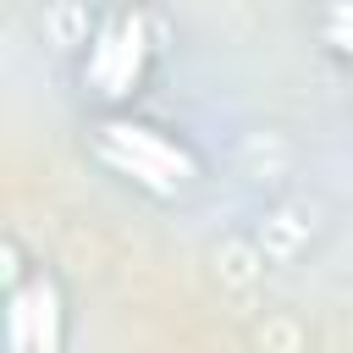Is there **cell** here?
I'll return each instance as SVG.
<instances>
[{"mask_svg": "<svg viewBox=\"0 0 353 353\" xmlns=\"http://www.w3.org/2000/svg\"><path fill=\"white\" fill-rule=\"evenodd\" d=\"M314 33H320L325 55L342 61V66L353 72V0H320V11H314Z\"/></svg>", "mask_w": 353, "mask_h": 353, "instance_id": "cell-4", "label": "cell"}, {"mask_svg": "<svg viewBox=\"0 0 353 353\" xmlns=\"http://www.w3.org/2000/svg\"><path fill=\"white\" fill-rule=\"evenodd\" d=\"M72 298L61 276L39 259L11 254L6 265V353H66Z\"/></svg>", "mask_w": 353, "mask_h": 353, "instance_id": "cell-3", "label": "cell"}, {"mask_svg": "<svg viewBox=\"0 0 353 353\" xmlns=\"http://www.w3.org/2000/svg\"><path fill=\"white\" fill-rule=\"evenodd\" d=\"M88 154H94V165L105 176H116L121 188H132V193H143L154 204H182V199H193L204 188L199 149L182 132H171V127H160V121H149L138 110L94 116L88 121Z\"/></svg>", "mask_w": 353, "mask_h": 353, "instance_id": "cell-1", "label": "cell"}, {"mask_svg": "<svg viewBox=\"0 0 353 353\" xmlns=\"http://www.w3.org/2000/svg\"><path fill=\"white\" fill-rule=\"evenodd\" d=\"M160 66V28L138 0H110L83 39L77 55V88L94 105V116L105 110H138L149 77Z\"/></svg>", "mask_w": 353, "mask_h": 353, "instance_id": "cell-2", "label": "cell"}]
</instances>
